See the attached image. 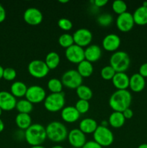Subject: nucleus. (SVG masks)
Instances as JSON below:
<instances>
[{
	"label": "nucleus",
	"mask_w": 147,
	"mask_h": 148,
	"mask_svg": "<svg viewBox=\"0 0 147 148\" xmlns=\"http://www.w3.org/2000/svg\"><path fill=\"white\" fill-rule=\"evenodd\" d=\"M121 40L119 36L115 33L106 35L102 40V46L108 51H115L119 48Z\"/></svg>",
	"instance_id": "obj_16"
},
{
	"label": "nucleus",
	"mask_w": 147,
	"mask_h": 148,
	"mask_svg": "<svg viewBox=\"0 0 147 148\" xmlns=\"http://www.w3.org/2000/svg\"><path fill=\"white\" fill-rule=\"evenodd\" d=\"M47 138L54 143H61L68 137V130L63 123L53 121L46 127Z\"/></svg>",
	"instance_id": "obj_3"
},
{
	"label": "nucleus",
	"mask_w": 147,
	"mask_h": 148,
	"mask_svg": "<svg viewBox=\"0 0 147 148\" xmlns=\"http://www.w3.org/2000/svg\"><path fill=\"white\" fill-rule=\"evenodd\" d=\"M73 36L74 41L75 44L81 46V47H84L90 45L91 41L92 40V33L89 29L84 28H79L74 33Z\"/></svg>",
	"instance_id": "obj_10"
},
{
	"label": "nucleus",
	"mask_w": 147,
	"mask_h": 148,
	"mask_svg": "<svg viewBox=\"0 0 147 148\" xmlns=\"http://www.w3.org/2000/svg\"><path fill=\"white\" fill-rule=\"evenodd\" d=\"M61 3H67L69 2V0H59Z\"/></svg>",
	"instance_id": "obj_47"
},
{
	"label": "nucleus",
	"mask_w": 147,
	"mask_h": 148,
	"mask_svg": "<svg viewBox=\"0 0 147 148\" xmlns=\"http://www.w3.org/2000/svg\"><path fill=\"white\" fill-rule=\"evenodd\" d=\"M94 141L99 145L103 147H108L111 145L114 141V135L108 127L99 125L93 133Z\"/></svg>",
	"instance_id": "obj_6"
},
{
	"label": "nucleus",
	"mask_w": 147,
	"mask_h": 148,
	"mask_svg": "<svg viewBox=\"0 0 147 148\" xmlns=\"http://www.w3.org/2000/svg\"><path fill=\"white\" fill-rule=\"evenodd\" d=\"M17 102L16 98L10 92L0 91V108L2 111H12L16 107Z\"/></svg>",
	"instance_id": "obj_15"
},
{
	"label": "nucleus",
	"mask_w": 147,
	"mask_h": 148,
	"mask_svg": "<svg viewBox=\"0 0 147 148\" xmlns=\"http://www.w3.org/2000/svg\"><path fill=\"white\" fill-rule=\"evenodd\" d=\"M142 6H144V7H147V1H144V2H143Z\"/></svg>",
	"instance_id": "obj_49"
},
{
	"label": "nucleus",
	"mask_w": 147,
	"mask_h": 148,
	"mask_svg": "<svg viewBox=\"0 0 147 148\" xmlns=\"http://www.w3.org/2000/svg\"><path fill=\"white\" fill-rule=\"evenodd\" d=\"M61 118L67 123H74L77 121L80 116V114L76 110L75 106H69L64 107L61 110Z\"/></svg>",
	"instance_id": "obj_18"
},
{
	"label": "nucleus",
	"mask_w": 147,
	"mask_h": 148,
	"mask_svg": "<svg viewBox=\"0 0 147 148\" xmlns=\"http://www.w3.org/2000/svg\"><path fill=\"white\" fill-rule=\"evenodd\" d=\"M68 140L73 147L82 148L86 143V135L79 129H73L68 134Z\"/></svg>",
	"instance_id": "obj_14"
},
{
	"label": "nucleus",
	"mask_w": 147,
	"mask_h": 148,
	"mask_svg": "<svg viewBox=\"0 0 147 148\" xmlns=\"http://www.w3.org/2000/svg\"><path fill=\"white\" fill-rule=\"evenodd\" d=\"M115 73H116V72L110 65H107V66H104L100 71L101 77L106 80L112 79Z\"/></svg>",
	"instance_id": "obj_34"
},
{
	"label": "nucleus",
	"mask_w": 147,
	"mask_h": 148,
	"mask_svg": "<svg viewBox=\"0 0 147 148\" xmlns=\"http://www.w3.org/2000/svg\"><path fill=\"white\" fill-rule=\"evenodd\" d=\"M51 148H63V147L61 145H55L53 146V147H52Z\"/></svg>",
	"instance_id": "obj_48"
},
{
	"label": "nucleus",
	"mask_w": 147,
	"mask_h": 148,
	"mask_svg": "<svg viewBox=\"0 0 147 148\" xmlns=\"http://www.w3.org/2000/svg\"><path fill=\"white\" fill-rule=\"evenodd\" d=\"M17 76V72L14 68L7 67L4 69L3 72V78L7 81L14 80Z\"/></svg>",
	"instance_id": "obj_37"
},
{
	"label": "nucleus",
	"mask_w": 147,
	"mask_h": 148,
	"mask_svg": "<svg viewBox=\"0 0 147 148\" xmlns=\"http://www.w3.org/2000/svg\"><path fill=\"white\" fill-rule=\"evenodd\" d=\"M23 18L26 23L30 25H37L43 21V13L36 7H29L24 12Z\"/></svg>",
	"instance_id": "obj_13"
},
{
	"label": "nucleus",
	"mask_w": 147,
	"mask_h": 148,
	"mask_svg": "<svg viewBox=\"0 0 147 148\" xmlns=\"http://www.w3.org/2000/svg\"><path fill=\"white\" fill-rule=\"evenodd\" d=\"M32 119L30 114L19 113L15 118V123L20 130H26L31 125Z\"/></svg>",
	"instance_id": "obj_26"
},
{
	"label": "nucleus",
	"mask_w": 147,
	"mask_h": 148,
	"mask_svg": "<svg viewBox=\"0 0 147 148\" xmlns=\"http://www.w3.org/2000/svg\"><path fill=\"white\" fill-rule=\"evenodd\" d=\"M58 25L61 29L63 30H70L73 27V23L69 19L66 18V17H62L60 18L58 21Z\"/></svg>",
	"instance_id": "obj_36"
},
{
	"label": "nucleus",
	"mask_w": 147,
	"mask_h": 148,
	"mask_svg": "<svg viewBox=\"0 0 147 148\" xmlns=\"http://www.w3.org/2000/svg\"><path fill=\"white\" fill-rule=\"evenodd\" d=\"M4 122H3L2 120L0 119V133L4 130Z\"/></svg>",
	"instance_id": "obj_43"
},
{
	"label": "nucleus",
	"mask_w": 147,
	"mask_h": 148,
	"mask_svg": "<svg viewBox=\"0 0 147 148\" xmlns=\"http://www.w3.org/2000/svg\"><path fill=\"white\" fill-rule=\"evenodd\" d=\"M25 97L33 104L37 103L46 99V92L44 88L40 85H31L27 88Z\"/></svg>",
	"instance_id": "obj_9"
},
{
	"label": "nucleus",
	"mask_w": 147,
	"mask_h": 148,
	"mask_svg": "<svg viewBox=\"0 0 147 148\" xmlns=\"http://www.w3.org/2000/svg\"><path fill=\"white\" fill-rule=\"evenodd\" d=\"M132 95L128 90H117L109 98V105L114 111L122 112L130 108Z\"/></svg>",
	"instance_id": "obj_1"
},
{
	"label": "nucleus",
	"mask_w": 147,
	"mask_h": 148,
	"mask_svg": "<svg viewBox=\"0 0 147 148\" xmlns=\"http://www.w3.org/2000/svg\"><path fill=\"white\" fill-rule=\"evenodd\" d=\"M27 90V87L25 84L22 81H15L12 84L10 87L11 93L14 97H22L25 96L26 92Z\"/></svg>",
	"instance_id": "obj_24"
},
{
	"label": "nucleus",
	"mask_w": 147,
	"mask_h": 148,
	"mask_svg": "<svg viewBox=\"0 0 147 148\" xmlns=\"http://www.w3.org/2000/svg\"><path fill=\"white\" fill-rule=\"evenodd\" d=\"M89 103L88 101H85V100L79 99L76 103L75 105V108H76L79 114H85L87 112L89 109Z\"/></svg>",
	"instance_id": "obj_35"
},
{
	"label": "nucleus",
	"mask_w": 147,
	"mask_h": 148,
	"mask_svg": "<svg viewBox=\"0 0 147 148\" xmlns=\"http://www.w3.org/2000/svg\"><path fill=\"white\" fill-rule=\"evenodd\" d=\"M2 109H1V108H0V116H1V114H2Z\"/></svg>",
	"instance_id": "obj_50"
},
{
	"label": "nucleus",
	"mask_w": 147,
	"mask_h": 148,
	"mask_svg": "<svg viewBox=\"0 0 147 148\" xmlns=\"http://www.w3.org/2000/svg\"><path fill=\"white\" fill-rule=\"evenodd\" d=\"M15 108L19 113L29 114L33 110V104L27 99L20 100L17 102Z\"/></svg>",
	"instance_id": "obj_29"
},
{
	"label": "nucleus",
	"mask_w": 147,
	"mask_h": 148,
	"mask_svg": "<svg viewBox=\"0 0 147 148\" xmlns=\"http://www.w3.org/2000/svg\"><path fill=\"white\" fill-rule=\"evenodd\" d=\"M6 18V10L4 7L0 4V23H2Z\"/></svg>",
	"instance_id": "obj_42"
},
{
	"label": "nucleus",
	"mask_w": 147,
	"mask_h": 148,
	"mask_svg": "<svg viewBox=\"0 0 147 148\" xmlns=\"http://www.w3.org/2000/svg\"><path fill=\"white\" fill-rule=\"evenodd\" d=\"M85 59L91 63L99 60L102 56V49L98 45L91 44L84 49Z\"/></svg>",
	"instance_id": "obj_17"
},
{
	"label": "nucleus",
	"mask_w": 147,
	"mask_h": 148,
	"mask_svg": "<svg viewBox=\"0 0 147 148\" xmlns=\"http://www.w3.org/2000/svg\"><path fill=\"white\" fill-rule=\"evenodd\" d=\"M30 148H46L42 145H36V146H31Z\"/></svg>",
	"instance_id": "obj_46"
},
{
	"label": "nucleus",
	"mask_w": 147,
	"mask_h": 148,
	"mask_svg": "<svg viewBox=\"0 0 147 148\" xmlns=\"http://www.w3.org/2000/svg\"><path fill=\"white\" fill-rule=\"evenodd\" d=\"M59 43L61 46L67 49L73 44H74L73 36L69 33H63L59 38Z\"/></svg>",
	"instance_id": "obj_31"
},
{
	"label": "nucleus",
	"mask_w": 147,
	"mask_h": 148,
	"mask_svg": "<svg viewBox=\"0 0 147 148\" xmlns=\"http://www.w3.org/2000/svg\"><path fill=\"white\" fill-rule=\"evenodd\" d=\"M134 22L133 14L129 12H125L119 14L116 19V26L119 30L122 32H128L133 27Z\"/></svg>",
	"instance_id": "obj_12"
},
{
	"label": "nucleus",
	"mask_w": 147,
	"mask_h": 148,
	"mask_svg": "<svg viewBox=\"0 0 147 148\" xmlns=\"http://www.w3.org/2000/svg\"><path fill=\"white\" fill-rule=\"evenodd\" d=\"M76 70L80 74L82 77H89L93 73V65L90 62L84 59L80 63L78 64Z\"/></svg>",
	"instance_id": "obj_25"
},
{
	"label": "nucleus",
	"mask_w": 147,
	"mask_h": 148,
	"mask_svg": "<svg viewBox=\"0 0 147 148\" xmlns=\"http://www.w3.org/2000/svg\"><path fill=\"white\" fill-rule=\"evenodd\" d=\"M129 81L130 77L125 72H116L112 79V84L118 90H127Z\"/></svg>",
	"instance_id": "obj_19"
},
{
	"label": "nucleus",
	"mask_w": 147,
	"mask_h": 148,
	"mask_svg": "<svg viewBox=\"0 0 147 148\" xmlns=\"http://www.w3.org/2000/svg\"><path fill=\"white\" fill-rule=\"evenodd\" d=\"M45 62L47 64L49 69H53L59 66L60 63V56L55 51H50L47 53L45 59Z\"/></svg>",
	"instance_id": "obj_27"
},
{
	"label": "nucleus",
	"mask_w": 147,
	"mask_h": 148,
	"mask_svg": "<svg viewBox=\"0 0 147 148\" xmlns=\"http://www.w3.org/2000/svg\"><path fill=\"white\" fill-rule=\"evenodd\" d=\"M146 85L145 78L139 73H135L130 77L129 88L133 92H138L144 89Z\"/></svg>",
	"instance_id": "obj_20"
},
{
	"label": "nucleus",
	"mask_w": 147,
	"mask_h": 148,
	"mask_svg": "<svg viewBox=\"0 0 147 148\" xmlns=\"http://www.w3.org/2000/svg\"><path fill=\"white\" fill-rule=\"evenodd\" d=\"M61 80L63 86L70 89H76L82 85L83 77L76 69H69L63 74Z\"/></svg>",
	"instance_id": "obj_7"
},
{
	"label": "nucleus",
	"mask_w": 147,
	"mask_h": 148,
	"mask_svg": "<svg viewBox=\"0 0 147 148\" xmlns=\"http://www.w3.org/2000/svg\"><path fill=\"white\" fill-rule=\"evenodd\" d=\"M70 148H76V147H70Z\"/></svg>",
	"instance_id": "obj_51"
},
{
	"label": "nucleus",
	"mask_w": 147,
	"mask_h": 148,
	"mask_svg": "<svg viewBox=\"0 0 147 148\" xmlns=\"http://www.w3.org/2000/svg\"><path fill=\"white\" fill-rule=\"evenodd\" d=\"M3 72H4V68L0 65V79L3 78Z\"/></svg>",
	"instance_id": "obj_44"
},
{
	"label": "nucleus",
	"mask_w": 147,
	"mask_h": 148,
	"mask_svg": "<svg viewBox=\"0 0 147 148\" xmlns=\"http://www.w3.org/2000/svg\"><path fill=\"white\" fill-rule=\"evenodd\" d=\"M110 64L116 72H125L129 68L131 59L125 51H118L114 52L110 56Z\"/></svg>",
	"instance_id": "obj_4"
},
{
	"label": "nucleus",
	"mask_w": 147,
	"mask_h": 148,
	"mask_svg": "<svg viewBox=\"0 0 147 148\" xmlns=\"http://www.w3.org/2000/svg\"><path fill=\"white\" fill-rule=\"evenodd\" d=\"M82 148H103L101 145H99L96 142L92 140V141H88L85 143L84 145Z\"/></svg>",
	"instance_id": "obj_38"
},
{
	"label": "nucleus",
	"mask_w": 147,
	"mask_h": 148,
	"mask_svg": "<svg viewBox=\"0 0 147 148\" xmlns=\"http://www.w3.org/2000/svg\"><path fill=\"white\" fill-rule=\"evenodd\" d=\"M97 122L95 119L91 118H86L82 119L79 122V130L83 133L86 134H91L95 132L98 127Z\"/></svg>",
	"instance_id": "obj_21"
},
{
	"label": "nucleus",
	"mask_w": 147,
	"mask_h": 148,
	"mask_svg": "<svg viewBox=\"0 0 147 148\" xmlns=\"http://www.w3.org/2000/svg\"><path fill=\"white\" fill-rule=\"evenodd\" d=\"M65 95L63 92L50 93L44 100V106L50 112H57L64 108Z\"/></svg>",
	"instance_id": "obj_5"
},
{
	"label": "nucleus",
	"mask_w": 147,
	"mask_h": 148,
	"mask_svg": "<svg viewBox=\"0 0 147 148\" xmlns=\"http://www.w3.org/2000/svg\"><path fill=\"white\" fill-rule=\"evenodd\" d=\"M125 119L123 114L122 112H119V111H113L110 115L109 119H108L110 125L116 129L122 127L125 124Z\"/></svg>",
	"instance_id": "obj_23"
},
{
	"label": "nucleus",
	"mask_w": 147,
	"mask_h": 148,
	"mask_svg": "<svg viewBox=\"0 0 147 148\" xmlns=\"http://www.w3.org/2000/svg\"><path fill=\"white\" fill-rule=\"evenodd\" d=\"M65 56L70 62L79 64L85 59L84 49L83 47H81L74 43L70 47L66 49Z\"/></svg>",
	"instance_id": "obj_11"
},
{
	"label": "nucleus",
	"mask_w": 147,
	"mask_h": 148,
	"mask_svg": "<svg viewBox=\"0 0 147 148\" xmlns=\"http://www.w3.org/2000/svg\"><path fill=\"white\" fill-rule=\"evenodd\" d=\"M138 73L144 78L147 77V63H144L141 65Z\"/></svg>",
	"instance_id": "obj_39"
},
{
	"label": "nucleus",
	"mask_w": 147,
	"mask_h": 148,
	"mask_svg": "<svg viewBox=\"0 0 147 148\" xmlns=\"http://www.w3.org/2000/svg\"><path fill=\"white\" fill-rule=\"evenodd\" d=\"M112 8L115 13L119 15L127 12V4L122 0H115L112 2Z\"/></svg>",
	"instance_id": "obj_32"
},
{
	"label": "nucleus",
	"mask_w": 147,
	"mask_h": 148,
	"mask_svg": "<svg viewBox=\"0 0 147 148\" xmlns=\"http://www.w3.org/2000/svg\"><path fill=\"white\" fill-rule=\"evenodd\" d=\"M97 21L99 25L106 27V26L110 25L112 23L113 17H112V14H109V13H103L98 16L97 18Z\"/></svg>",
	"instance_id": "obj_33"
},
{
	"label": "nucleus",
	"mask_w": 147,
	"mask_h": 148,
	"mask_svg": "<svg viewBox=\"0 0 147 148\" xmlns=\"http://www.w3.org/2000/svg\"><path fill=\"white\" fill-rule=\"evenodd\" d=\"M138 148H147V144L146 143H144V144L140 145Z\"/></svg>",
	"instance_id": "obj_45"
},
{
	"label": "nucleus",
	"mask_w": 147,
	"mask_h": 148,
	"mask_svg": "<svg viewBox=\"0 0 147 148\" xmlns=\"http://www.w3.org/2000/svg\"><path fill=\"white\" fill-rule=\"evenodd\" d=\"M108 0H94V5L97 7H102L108 4Z\"/></svg>",
	"instance_id": "obj_41"
},
{
	"label": "nucleus",
	"mask_w": 147,
	"mask_h": 148,
	"mask_svg": "<svg viewBox=\"0 0 147 148\" xmlns=\"http://www.w3.org/2000/svg\"><path fill=\"white\" fill-rule=\"evenodd\" d=\"M76 91L79 99L89 101L92 98V95H93L92 89L89 87H88L87 85H80V86L76 88Z\"/></svg>",
	"instance_id": "obj_28"
},
{
	"label": "nucleus",
	"mask_w": 147,
	"mask_h": 148,
	"mask_svg": "<svg viewBox=\"0 0 147 148\" xmlns=\"http://www.w3.org/2000/svg\"><path fill=\"white\" fill-rule=\"evenodd\" d=\"M29 73L35 78H43L48 74L49 68L45 61L34 59L29 63L27 66Z\"/></svg>",
	"instance_id": "obj_8"
},
{
	"label": "nucleus",
	"mask_w": 147,
	"mask_h": 148,
	"mask_svg": "<svg viewBox=\"0 0 147 148\" xmlns=\"http://www.w3.org/2000/svg\"><path fill=\"white\" fill-rule=\"evenodd\" d=\"M46 138V127L40 124H31L24 131V139L31 146L41 145Z\"/></svg>",
	"instance_id": "obj_2"
},
{
	"label": "nucleus",
	"mask_w": 147,
	"mask_h": 148,
	"mask_svg": "<svg viewBox=\"0 0 147 148\" xmlns=\"http://www.w3.org/2000/svg\"><path fill=\"white\" fill-rule=\"evenodd\" d=\"M122 114H123L125 119H130L132 118L133 116V111L130 108L125 109V111H122Z\"/></svg>",
	"instance_id": "obj_40"
},
{
	"label": "nucleus",
	"mask_w": 147,
	"mask_h": 148,
	"mask_svg": "<svg viewBox=\"0 0 147 148\" xmlns=\"http://www.w3.org/2000/svg\"><path fill=\"white\" fill-rule=\"evenodd\" d=\"M47 86L51 93H58L62 92L63 85L60 79L57 78H51L48 82Z\"/></svg>",
	"instance_id": "obj_30"
},
{
	"label": "nucleus",
	"mask_w": 147,
	"mask_h": 148,
	"mask_svg": "<svg viewBox=\"0 0 147 148\" xmlns=\"http://www.w3.org/2000/svg\"><path fill=\"white\" fill-rule=\"evenodd\" d=\"M135 24L138 25H147V7L140 6L133 13Z\"/></svg>",
	"instance_id": "obj_22"
}]
</instances>
